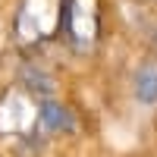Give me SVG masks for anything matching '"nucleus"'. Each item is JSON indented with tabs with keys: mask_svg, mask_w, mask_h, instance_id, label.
Here are the masks:
<instances>
[{
	"mask_svg": "<svg viewBox=\"0 0 157 157\" xmlns=\"http://www.w3.org/2000/svg\"><path fill=\"white\" fill-rule=\"evenodd\" d=\"M132 94L145 107L157 104V57H148V60L138 63V69L132 75Z\"/></svg>",
	"mask_w": 157,
	"mask_h": 157,
	"instance_id": "4",
	"label": "nucleus"
},
{
	"mask_svg": "<svg viewBox=\"0 0 157 157\" xmlns=\"http://www.w3.org/2000/svg\"><path fill=\"white\" fill-rule=\"evenodd\" d=\"M41 123V107L32 91L13 88L0 101V135H25Z\"/></svg>",
	"mask_w": 157,
	"mask_h": 157,
	"instance_id": "3",
	"label": "nucleus"
},
{
	"mask_svg": "<svg viewBox=\"0 0 157 157\" xmlns=\"http://www.w3.org/2000/svg\"><path fill=\"white\" fill-rule=\"evenodd\" d=\"M66 38L72 50L88 54L101 35V0H66Z\"/></svg>",
	"mask_w": 157,
	"mask_h": 157,
	"instance_id": "2",
	"label": "nucleus"
},
{
	"mask_svg": "<svg viewBox=\"0 0 157 157\" xmlns=\"http://www.w3.org/2000/svg\"><path fill=\"white\" fill-rule=\"evenodd\" d=\"M154 47H157V29H154Z\"/></svg>",
	"mask_w": 157,
	"mask_h": 157,
	"instance_id": "6",
	"label": "nucleus"
},
{
	"mask_svg": "<svg viewBox=\"0 0 157 157\" xmlns=\"http://www.w3.org/2000/svg\"><path fill=\"white\" fill-rule=\"evenodd\" d=\"M41 126L44 129H69L72 123H69V113H66V107H60V104H44L41 107Z\"/></svg>",
	"mask_w": 157,
	"mask_h": 157,
	"instance_id": "5",
	"label": "nucleus"
},
{
	"mask_svg": "<svg viewBox=\"0 0 157 157\" xmlns=\"http://www.w3.org/2000/svg\"><path fill=\"white\" fill-rule=\"evenodd\" d=\"M63 22H66V0H22L13 32L22 47H35L54 38Z\"/></svg>",
	"mask_w": 157,
	"mask_h": 157,
	"instance_id": "1",
	"label": "nucleus"
}]
</instances>
